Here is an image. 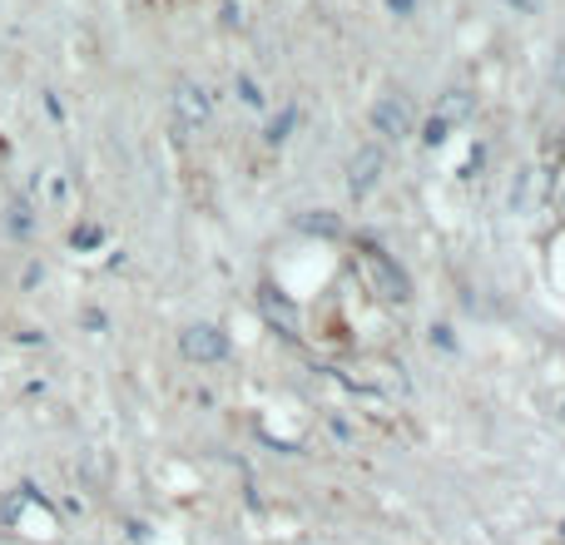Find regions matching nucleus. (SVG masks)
Wrapping results in <instances>:
<instances>
[{"mask_svg":"<svg viewBox=\"0 0 565 545\" xmlns=\"http://www.w3.org/2000/svg\"><path fill=\"white\" fill-rule=\"evenodd\" d=\"M333 372L343 377L352 392L396 396V402H406V396H412V382H406V372L396 362H387V357H377V362H343V367H333Z\"/></svg>","mask_w":565,"mask_h":545,"instance_id":"nucleus-1","label":"nucleus"},{"mask_svg":"<svg viewBox=\"0 0 565 545\" xmlns=\"http://www.w3.org/2000/svg\"><path fill=\"white\" fill-rule=\"evenodd\" d=\"M357 273H362V283L372 287V297H382V303H392V307H402L406 297H412L406 273L382 253V248H362V253H357Z\"/></svg>","mask_w":565,"mask_h":545,"instance_id":"nucleus-2","label":"nucleus"},{"mask_svg":"<svg viewBox=\"0 0 565 545\" xmlns=\"http://www.w3.org/2000/svg\"><path fill=\"white\" fill-rule=\"evenodd\" d=\"M253 303H258V317H263V323L273 327L278 337H287V342H297V337H303V313H297V303L283 293V287L258 283Z\"/></svg>","mask_w":565,"mask_h":545,"instance_id":"nucleus-3","label":"nucleus"},{"mask_svg":"<svg viewBox=\"0 0 565 545\" xmlns=\"http://www.w3.org/2000/svg\"><path fill=\"white\" fill-rule=\"evenodd\" d=\"M174 115H178V129H204L208 115H214V95L194 79H178L174 89Z\"/></svg>","mask_w":565,"mask_h":545,"instance_id":"nucleus-4","label":"nucleus"},{"mask_svg":"<svg viewBox=\"0 0 565 545\" xmlns=\"http://www.w3.org/2000/svg\"><path fill=\"white\" fill-rule=\"evenodd\" d=\"M382 168H387V154H382L377 144L357 149L352 164H347V194H352V198H367V194L377 188V178H382Z\"/></svg>","mask_w":565,"mask_h":545,"instance_id":"nucleus-5","label":"nucleus"},{"mask_svg":"<svg viewBox=\"0 0 565 545\" xmlns=\"http://www.w3.org/2000/svg\"><path fill=\"white\" fill-rule=\"evenodd\" d=\"M178 347H184L188 362H224V357H228V337L218 333V327H208V323L188 327V333L178 337Z\"/></svg>","mask_w":565,"mask_h":545,"instance_id":"nucleus-6","label":"nucleus"},{"mask_svg":"<svg viewBox=\"0 0 565 545\" xmlns=\"http://www.w3.org/2000/svg\"><path fill=\"white\" fill-rule=\"evenodd\" d=\"M372 129L396 144V139L412 134V115H406L402 99H377V105H372Z\"/></svg>","mask_w":565,"mask_h":545,"instance_id":"nucleus-7","label":"nucleus"},{"mask_svg":"<svg viewBox=\"0 0 565 545\" xmlns=\"http://www.w3.org/2000/svg\"><path fill=\"white\" fill-rule=\"evenodd\" d=\"M297 228H303V233H317V238H337L343 233V218L327 214V208H313V214L297 218Z\"/></svg>","mask_w":565,"mask_h":545,"instance_id":"nucleus-8","label":"nucleus"},{"mask_svg":"<svg viewBox=\"0 0 565 545\" xmlns=\"http://www.w3.org/2000/svg\"><path fill=\"white\" fill-rule=\"evenodd\" d=\"M466 115H471V95H466V89H452V95L442 99V109H436V119H446V124L466 119Z\"/></svg>","mask_w":565,"mask_h":545,"instance_id":"nucleus-9","label":"nucleus"},{"mask_svg":"<svg viewBox=\"0 0 565 545\" xmlns=\"http://www.w3.org/2000/svg\"><path fill=\"white\" fill-rule=\"evenodd\" d=\"M293 124H297V109H283V115L268 124V144H283V139L293 134Z\"/></svg>","mask_w":565,"mask_h":545,"instance_id":"nucleus-10","label":"nucleus"},{"mask_svg":"<svg viewBox=\"0 0 565 545\" xmlns=\"http://www.w3.org/2000/svg\"><path fill=\"white\" fill-rule=\"evenodd\" d=\"M446 129H452V124H446V119H426V129H422V144L426 149H436V144H442V139H446Z\"/></svg>","mask_w":565,"mask_h":545,"instance_id":"nucleus-11","label":"nucleus"},{"mask_svg":"<svg viewBox=\"0 0 565 545\" xmlns=\"http://www.w3.org/2000/svg\"><path fill=\"white\" fill-rule=\"evenodd\" d=\"M238 99H243L248 109H263V89H258V85H253V79H248V75L238 79Z\"/></svg>","mask_w":565,"mask_h":545,"instance_id":"nucleus-12","label":"nucleus"},{"mask_svg":"<svg viewBox=\"0 0 565 545\" xmlns=\"http://www.w3.org/2000/svg\"><path fill=\"white\" fill-rule=\"evenodd\" d=\"M10 228H15L20 238H25L30 228H35V218H30V204H15V208H10Z\"/></svg>","mask_w":565,"mask_h":545,"instance_id":"nucleus-13","label":"nucleus"},{"mask_svg":"<svg viewBox=\"0 0 565 545\" xmlns=\"http://www.w3.org/2000/svg\"><path fill=\"white\" fill-rule=\"evenodd\" d=\"M99 238H105V228H95V224H85V228H75V248H95Z\"/></svg>","mask_w":565,"mask_h":545,"instance_id":"nucleus-14","label":"nucleus"},{"mask_svg":"<svg viewBox=\"0 0 565 545\" xmlns=\"http://www.w3.org/2000/svg\"><path fill=\"white\" fill-rule=\"evenodd\" d=\"M551 406H555V416H565V392H555V396H551Z\"/></svg>","mask_w":565,"mask_h":545,"instance_id":"nucleus-15","label":"nucleus"},{"mask_svg":"<svg viewBox=\"0 0 565 545\" xmlns=\"http://www.w3.org/2000/svg\"><path fill=\"white\" fill-rule=\"evenodd\" d=\"M392 10H396V15H406V10H412V0H392Z\"/></svg>","mask_w":565,"mask_h":545,"instance_id":"nucleus-16","label":"nucleus"}]
</instances>
